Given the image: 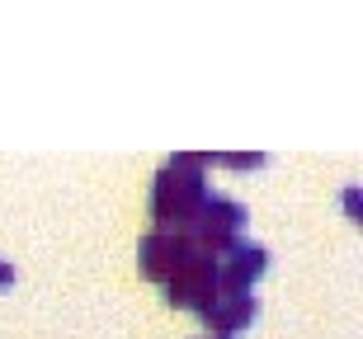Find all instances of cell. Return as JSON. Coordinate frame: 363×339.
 Returning <instances> with one entry per match:
<instances>
[{"mask_svg":"<svg viewBox=\"0 0 363 339\" xmlns=\"http://www.w3.org/2000/svg\"><path fill=\"white\" fill-rule=\"evenodd\" d=\"M203 156H175V161L161 165L156 175V198H151V217L161 226H194V217L203 212L208 193H203Z\"/></svg>","mask_w":363,"mask_h":339,"instance_id":"cell-1","label":"cell"},{"mask_svg":"<svg viewBox=\"0 0 363 339\" xmlns=\"http://www.w3.org/2000/svg\"><path fill=\"white\" fill-rule=\"evenodd\" d=\"M165 292H170V301L175 306H194V311H208L217 297V255L213 250H203V245H194L189 250V259L179 264L170 278H165Z\"/></svg>","mask_w":363,"mask_h":339,"instance_id":"cell-2","label":"cell"},{"mask_svg":"<svg viewBox=\"0 0 363 339\" xmlns=\"http://www.w3.org/2000/svg\"><path fill=\"white\" fill-rule=\"evenodd\" d=\"M245 226V207L231 203V198H208L203 203V212L194 217V226L184 231L189 241H203V250L213 245V250H222V245H236V231Z\"/></svg>","mask_w":363,"mask_h":339,"instance_id":"cell-3","label":"cell"},{"mask_svg":"<svg viewBox=\"0 0 363 339\" xmlns=\"http://www.w3.org/2000/svg\"><path fill=\"white\" fill-rule=\"evenodd\" d=\"M194 245L199 241H189L184 231H151L147 241H142V269H147L151 278H170V273L189 259Z\"/></svg>","mask_w":363,"mask_h":339,"instance_id":"cell-4","label":"cell"},{"mask_svg":"<svg viewBox=\"0 0 363 339\" xmlns=\"http://www.w3.org/2000/svg\"><path fill=\"white\" fill-rule=\"evenodd\" d=\"M264 264H269V250H264V245L236 241L227 250V269L217 264V283L227 287V292H245V283H250V278H259V273H264Z\"/></svg>","mask_w":363,"mask_h":339,"instance_id":"cell-5","label":"cell"},{"mask_svg":"<svg viewBox=\"0 0 363 339\" xmlns=\"http://www.w3.org/2000/svg\"><path fill=\"white\" fill-rule=\"evenodd\" d=\"M255 311H259L255 292H227V297H213V306L203 311V321H208V326H213L217 335L227 339L231 330L250 326V321H255Z\"/></svg>","mask_w":363,"mask_h":339,"instance_id":"cell-6","label":"cell"},{"mask_svg":"<svg viewBox=\"0 0 363 339\" xmlns=\"http://www.w3.org/2000/svg\"><path fill=\"white\" fill-rule=\"evenodd\" d=\"M10 278H14V264H10V259H0V287L10 283Z\"/></svg>","mask_w":363,"mask_h":339,"instance_id":"cell-7","label":"cell"}]
</instances>
